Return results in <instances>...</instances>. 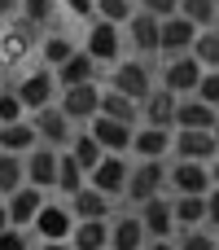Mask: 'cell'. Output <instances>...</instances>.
Wrapping results in <instances>:
<instances>
[{"label": "cell", "instance_id": "1", "mask_svg": "<svg viewBox=\"0 0 219 250\" xmlns=\"http://www.w3.org/2000/svg\"><path fill=\"white\" fill-rule=\"evenodd\" d=\"M13 92H18V101L26 105V114H35V110H44V105H57V75L48 70V66H35V70H22V79L13 83Z\"/></svg>", "mask_w": 219, "mask_h": 250}, {"label": "cell", "instance_id": "2", "mask_svg": "<svg viewBox=\"0 0 219 250\" xmlns=\"http://www.w3.org/2000/svg\"><path fill=\"white\" fill-rule=\"evenodd\" d=\"M83 53L97 62V66H114L123 57V31L105 18H92L88 22V35H83Z\"/></svg>", "mask_w": 219, "mask_h": 250}, {"label": "cell", "instance_id": "3", "mask_svg": "<svg viewBox=\"0 0 219 250\" xmlns=\"http://www.w3.org/2000/svg\"><path fill=\"white\" fill-rule=\"evenodd\" d=\"M57 110L70 119V123H92L101 114V83H75V88H61L57 92Z\"/></svg>", "mask_w": 219, "mask_h": 250}, {"label": "cell", "instance_id": "4", "mask_svg": "<svg viewBox=\"0 0 219 250\" xmlns=\"http://www.w3.org/2000/svg\"><path fill=\"white\" fill-rule=\"evenodd\" d=\"M162 185H167V167H162V158H140V163H132V171H127V189H123V198H132V202L140 207V202L158 198Z\"/></svg>", "mask_w": 219, "mask_h": 250}, {"label": "cell", "instance_id": "5", "mask_svg": "<svg viewBox=\"0 0 219 250\" xmlns=\"http://www.w3.org/2000/svg\"><path fill=\"white\" fill-rule=\"evenodd\" d=\"M110 88H114V92H123V97H132V101L140 105V101L154 92V75H149V66H145L140 57H132V62H114Z\"/></svg>", "mask_w": 219, "mask_h": 250}, {"label": "cell", "instance_id": "6", "mask_svg": "<svg viewBox=\"0 0 219 250\" xmlns=\"http://www.w3.org/2000/svg\"><path fill=\"white\" fill-rule=\"evenodd\" d=\"M70 229H75L70 202H53V198H44V207H40L31 233H35L40 242H70Z\"/></svg>", "mask_w": 219, "mask_h": 250}, {"label": "cell", "instance_id": "7", "mask_svg": "<svg viewBox=\"0 0 219 250\" xmlns=\"http://www.w3.org/2000/svg\"><path fill=\"white\" fill-rule=\"evenodd\" d=\"M35 26L31 22H22V18H13V22H4L0 26V57H4V66H22L26 57H35Z\"/></svg>", "mask_w": 219, "mask_h": 250}, {"label": "cell", "instance_id": "8", "mask_svg": "<svg viewBox=\"0 0 219 250\" xmlns=\"http://www.w3.org/2000/svg\"><path fill=\"white\" fill-rule=\"evenodd\" d=\"M167 185L176 189V198H206L211 193V167L180 158L176 167H167Z\"/></svg>", "mask_w": 219, "mask_h": 250}, {"label": "cell", "instance_id": "9", "mask_svg": "<svg viewBox=\"0 0 219 250\" xmlns=\"http://www.w3.org/2000/svg\"><path fill=\"white\" fill-rule=\"evenodd\" d=\"M171 149H176V158H184V163H211L219 154L211 127H180V132L171 136Z\"/></svg>", "mask_w": 219, "mask_h": 250}, {"label": "cell", "instance_id": "10", "mask_svg": "<svg viewBox=\"0 0 219 250\" xmlns=\"http://www.w3.org/2000/svg\"><path fill=\"white\" fill-rule=\"evenodd\" d=\"M198 31H202V26H193L184 13L162 18V22H158V53H167V57L189 53V48H193V40H198Z\"/></svg>", "mask_w": 219, "mask_h": 250}, {"label": "cell", "instance_id": "11", "mask_svg": "<svg viewBox=\"0 0 219 250\" xmlns=\"http://www.w3.org/2000/svg\"><path fill=\"white\" fill-rule=\"evenodd\" d=\"M31 123H35V136H40V145H53V149H66L70 145V136L79 132L57 105H44V110H35L31 114Z\"/></svg>", "mask_w": 219, "mask_h": 250}, {"label": "cell", "instance_id": "12", "mask_svg": "<svg viewBox=\"0 0 219 250\" xmlns=\"http://www.w3.org/2000/svg\"><path fill=\"white\" fill-rule=\"evenodd\" d=\"M127 171H132V163H127L123 154H105V158L88 171V185L101 189L105 198H123V189H127Z\"/></svg>", "mask_w": 219, "mask_h": 250}, {"label": "cell", "instance_id": "13", "mask_svg": "<svg viewBox=\"0 0 219 250\" xmlns=\"http://www.w3.org/2000/svg\"><path fill=\"white\" fill-rule=\"evenodd\" d=\"M202 62L193 57V53H180V57H167V66H162V88L167 92H198V83H202Z\"/></svg>", "mask_w": 219, "mask_h": 250}, {"label": "cell", "instance_id": "14", "mask_svg": "<svg viewBox=\"0 0 219 250\" xmlns=\"http://www.w3.org/2000/svg\"><path fill=\"white\" fill-rule=\"evenodd\" d=\"M57 163H61V149L35 145V149L26 154V185L40 189V193H48V189L57 185Z\"/></svg>", "mask_w": 219, "mask_h": 250}, {"label": "cell", "instance_id": "15", "mask_svg": "<svg viewBox=\"0 0 219 250\" xmlns=\"http://www.w3.org/2000/svg\"><path fill=\"white\" fill-rule=\"evenodd\" d=\"M88 132L97 136V145H101L105 154H127V149H132V136H136L132 123H119V119H105V114H97V119L88 123Z\"/></svg>", "mask_w": 219, "mask_h": 250}, {"label": "cell", "instance_id": "16", "mask_svg": "<svg viewBox=\"0 0 219 250\" xmlns=\"http://www.w3.org/2000/svg\"><path fill=\"white\" fill-rule=\"evenodd\" d=\"M140 229H145V237H171L176 233V211H171V198H149V202H140Z\"/></svg>", "mask_w": 219, "mask_h": 250}, {"label": "cell", "instance_id": "17", "mask_svg": "<svg viewBox=\"0 0 219 250\" xmlns=\"http://www.w3.org/2000/svg\"><path fill=\"white\" fill-rule=\"evenodd\" d=\"M158 22H162V18H154V13H145V9L132 13V22H127V44H132L140 57H154V53H158Z\"/></svg>", "mask_w": 219, "mask_h": 250}, {"label": "cell", "instance_id": "18", "mask_svg": "<svg viewBox=\"0 0 219 250\" xmlns=\"http://www.w3.org/2000/svg\"><path fill=\"white\" fill-rule=\"evenodd\" d=\"M4 207H9V224H13V229H31L35 215H40V207H44V193L31 189V185H22L18 193L4 198Z\"/></svg>", "mask_w": 219, "mask_h": 250}, {"label": "cell", "instance_id": "19", "mask_svg": "<svg viewBox=\"0 0 219 250\" xmlns=\"http://www.w3.org/2000/svg\"><path fill=\"white\" fill-rule=\"evenodd\" d=\"M176 92H167V88H154L145 101H140V114H145V123L149 127H176Z\"/></svg>", "mask_w": 219, "mask_h": 250}, {"label": "cell", "instance_id": "20", "mask_svg": "<svg viewBox=\"0 0 219 250\" xmlns=\"http://www.w3.org/2000/svg\"><path fill=\"white\" fill-rule=\"evenodd\" d=\"M110 207H114V198H105V193L92 189V185H83V189L70 198V215H75V220H110Z\"/></svg>", "mask_w": 219, "mask_h": 250}, {"label": "cell", "instance_id": "21", "mask_svg": "<svg viewBox=\"0 0 219 250\" xmlns=\"http://www.w3.org/2000/svg\"><path fill=\"white\" fill-rule=\"evenodd\" d=\"M35 145H40V136H35L31 114L18 119V123H0V149H4V154H31Z\"/></svg>", "mask_w": 219, "mask_h": 250}, {"label": "cell", "instance_id": "22", "mask_svg": "<svg viewBox=\"0 0 219 250\" xmlns=\"http://www.w3.org/2000/svg\"><path fill=\"white\" fill-rule=\"evenodd\" d=\"M219 110L206 105L202 97H180L176 101V127H215Z\"/></svg>", "mask_w": 219, "mask_h": 250}, {"label": "cell", "instance_id": "23", "mask_svg": "<svg viewBox=\"0 0 219 250\" xmlns=\"http://www.w3.org/2000/svg\"><path fill=\"white\" fill-rule=\"evenodd\" d=\"M70 246L75 250H105L110 246V220H75Z\"/></svg>", "mask_w": 219, "mask_h": 250}, {"label": "cell", "instance_id": "24", "mask_svg": "<svg viewBox=\"0 0 219 250\" xmlns=\"http://www.w3.org/2000/svg\"><path fill=\"white\" fill-rule=\"evenodd\" d=\"M53 75H57V88L92 83V79H97V62H92V57H88V53L79 48V53H75V57H66V62H61V66L53 70Z\"/></svg>", "mask_w": 219, "mask_h": 250}, {"label": "cell", "instance_id": "25", "mask_svg": "<svg viewBox=\"0 0 219 250\" xmlns=\"http://www.w3.org/2000/svg\"><path fill=\"white\" fill-rule=\"evenodd\" d=\"M132 149H136V158H167L171 154V127H140L136 136H132Z\"/></svg>", "mask_w": 219, "mask_h": 250}, {"label": "cell", "instance_id": "26", "mask_svg": "<svg viewBox=\"0 0 219 250\" xmlns=\"http://www.w3.org/2000/svg\"><path fill=\"white\" fill-rule=\"evenodd\" d=\"M110 250H145V229H140V215L110 220Z\"/></svg>", "mask_w": 219, "mask_h": 250}, {"label": "cell", "instance_id": "27", "mask_svg": "<svg viewBox=\"0 0 219 250\" xmlns=\"http://www.w3.org/2000/svg\"><path fill=\"white\" fill-rule=\"evenodd\" d=\"M40 57H44V66L48 70H57L66 57H75L79 48H75V40L70 35H61V31H48V35H40V48H35Z\"/></svg>", "mask_w": 219, "mask_h": 250}, {"label": "cell", "instance_id": "28", "mask_svg": "<svg viewBox=\"0 0 219 250\" xmlns=\"http://www.w3.org/2000/svg\"><path fill=\"white\" fill-rule=\"evenodd\" d=\"M101 114H105V119H119V123H132V127H136V119H140V105H136L132 97L114 92V88H101Z\"/></svg>", "mask_w": 219, "mask_h": 250}, {"label": "cell", "instance_id": "29", "mask_svg": "<svg viewBox=\"0 0 219 250\" xmlns=\"http://www.w3.org/2000/svg\"><path fill=\"white\" fill-rule=\"evenodd\" d=\"M66 154H70V158H75V163H79V167H83V171H92V167H97V163H101V158H105V149H101V145H97V136H92V132H88V127H83V132H75V136H70V145H66Z\"/></svg>", "mask_w": 219, "mask_h": 250}, {"label": "cell", "instance_id": "30", "mask_svg": "<svg viewBox=\"0 0 219 250\" xmlns=\"http://www.w3.org/2000/svg\"><path fill=\"white\" fill-rule=\"evenodd\" d=\"M26 185V154H4L0 149V198L18 193Z\"/></svg>", "mask_w": 219, "mask_h": 250}, {"label": "cell", "instance_id": "31", "mask_svg": "<svg viewBox=\"0 0 219 250\" xmlns=\"http://www.w3.org/2000/svg\"><path fill=\"white\" fill-rule=\"evenodd\" d=\"M83 185H88V171H83V167H79V163L61 149V163H57V185H53V189H57V193H66V198H75Z\"/></svg>", "mask_w": 219, "mask_h": 250}, {"label": "cell", "instance_id": "32", "mask_svg": "<svg viewBox=\"0 0 219 250\" xmlns=\"http://www.w3.org/2000/svg\"><path fill=\"white\" fill-rule=\"evenodd\" d=\"M171 211L180 229H198L206 220V198H171Z\"/></svg>", "mask_w": 219, "mask_h": 250}, {"label": "cell", "instance_id": "33", "mask_svg": "<svg viewBox=\"0 0 219 250\" xmlns=\"http://www.w3.org/2000/svg\"><path fill=\"white\" fill-rule=\"evenodd\" d=\"M198 62H202V70H219V31H198V40H193V48H189Z\"/></svg>", "mask_w": 219, "mask_h": 250}, {"label": "cell", "instance_id": "34", "mask_svg": "<svg viewBox=\"0 0 219 250\" xmlns=\"http://www.w3.org/2000/svg\"><path fill=\"white\" fill-rule=\"evenodd\" d=\"M176 13H184L193 26H202V31H206V26L215 22L219 4H215V0H180V9H176Z\"/></svg>", "mask_w": 219, "mask_h": 250}, {"label": "cell", "instance_id": "35", "mask_svg": "<svg viewBox=\"0 0 219 250\" xmlns=\"http://www.w3.org/2000/svg\"><path fill=\"white\" fill-rule=\"evenodd\" d=\"M136 13V0H97V18L114 22V26H127Z\"/></svg>", "mask_w": 219, "mask_h": 250}, {"label": "cell", "instance_id": "36", "mask_svg": "<svg viewBox=\"0 0 219 250\" xmlns=\"http://www.w3.org/2000/svg\"><path fill=\"white\" fill-rule=\"evenodd\" d=\"M18 18L31 22V26H44V22L53 18V0H22V4H18Z\"/></svg>", "mask_w": 219, "mask_h": 250}, {"label": "cell", "instance_id": "37", "mask_svg": "<svg viewBox=\"0 0 219 250\" xmlns=\"http://www.w3.org/2000/svg\"><path fill=\"white\" fill-rule=\"evenodd\" d=\"M18 119H26V105L18 101L13 88H0V123H18Z\"/></svg>", "mask_w": 219, "mask_h": 250}, {"label": "cell", "instance_id": "38", "mask_svg": "<svg viewBox=\"0 0 219 250\" xmlns=\"http://www.w3.org/2000/svg\"><path fill=\"white\" fill-rule=\"evenodd\" d=\"M0 250H35L31 246V229H4L0 233Z\"/></svg>", "mask_w": 219, "mask_h": 250}, {"label": "cell", "instance_id": "39", "mask_svg": "<svg viewBox=\"0 0 219 250\" xmlns=\"http://www.w3.org/2000/svg\"><path fill=\"white\" fill-rule=\"evenodd\" d=\"M193 97H202L206 105H215V110H219V70H206V75H202V83H198Z\"/></svg>", "mask_w": 219, "mask_h": 250}, {"label": "cell", "instance_id": "40", "mask_svg": "<svg viewBox=\"0 0 219 250\" xmlns=\"http://www.w3.org/2000/svg\"><path fill=\"white\" fill-rule=\"evenodd\" d=\"M176 250H215V237H211V233H198V229H189V233L176 242Z\"/></svg>", "mask_w": 219, "mask_h": 250}, {"label": "cell", "instance_id": "41", "mask_svg": "<svg viewBox=\"0 0 219 250\" xmlns=\"http://www.w3.org/2000/svg\"><path fill=\"white\" fill-rule=\"evenodd\" d=\"M61 4H66V13H75V18H83V22L97 18V0H61Z\"/></svg>", "mask_w": 219, "mask_h": 250}, {"label": "cell", "instance_id": "42", "mask_svg": "<svg viewBox=\"0 0 219 250\" xmlns=\"http://www.w3.org/2000/svg\"><path fill=\"white\" fill-rule=\"evenodd\" d=\"M140 9L154 13V18H171V13L180 9V0H140Z\"/></svg>", "mask_w": 219, "mask_h": 250}, {"label": "cell", "instance_id": "43", "mask_svg": "<svg viewBox=\"0 0 219 250\" xmlns=\"http://www.w3.org/2000/svg\"><path fill=\"white\" fill-rule=\"evenodd\" d=\"M206 220H211V224L219 229V185L211 189V198H206Z\"/></svg>", "mask_w": 219, "mask_h": 250}, {"label": "cell", "instance_id": "44", "mask_svg": "<svg viewBox=\"0 0 219 250\" xmlns=\"http://www.w3.org/2000/svg\"><path fill=\"white\" fill-rule=\"evenodd\" d=\"M35 250H75L70 242H35Z\"/></svg>", "mask_w": 219, "mask_h": 250}, {"label": "cell", "instance_id": "45", "mask_svg": "<svg viewBox=\"0 0 219 250\" xmlns=\"http://www.w3.org/2000/svg\"><path fill=\"white\" fill-rule=\"evenodd\" d=\"M149 250H176V242H171V237H154V242H149Z\"/></svg>", "mask_w": 219, "mask_h": 250}, {"label": "cell", "instance_id": "46", "mask_svg": "<svg viewBox=\"0 0 219 250\" xmlns=\"http://www.w3.org/2000/svg\"><path fill=\"white\" fill-rule=\"evenodd\" d=\"M4 229H13V224H9V207H4V198H0V233H4Z\"/></svg>", "mask_w": 219, "mask_h": 250}, {"label": "cell", "instance_id": "47", "mask_svg": "<svg viewBox=\"0 0 219 250\" xmlns=\"http://www.w3.org/2000/svg\"><path fill=\"white\" fill-rule=\"evenodd\" d=\"M18 4L22 0H0V13H18Z\"/></svg>", "mask_w": 219, "mask_h": 250}, {"label": "cell", "instance_id": "48", "mask_svg": "<svg viewBox=\"0 0 219 250\" xmlns=\"http://www.w3.org/2000/svg\"><path fill=\"white\" fill-rule=\"evenodd\" d=\"M211 180H215V185H219V163H215V167H211Z\"/></svg>", "mask_w": 219, "mask_h": 250}, {"label": "cell", "instance_id": "49", "mask_svg": "<svg viewBox=\"0 0 219 250\" xmlns=\"http://www.w3.org/2000/svg\"><path fill=\"white\" fill-rule=\"evenodd\" d=\"M211 132H215V145H219V119H215V127H211Z\"/></svg>", "mask_w": 219, "mask_h": 250}, {"label": "cell", "instance_id": "50", "mask_svg": "<svg viewBox=\"0 0 219 250\" xmlns=\"http://www.w3.org/2000/svg\"><path fill=\"white\" fill-rule=\"evenodd\" d=\"M0 70H4V57H0Z\"/></svg>", "mask_w": 219, "mask_h": 250}, {"label": "cell", "instance_id": "51", "mask_svg": "<svg viewBox=\"0 0 219 250\" xmlns=\"http://www.w3.org/2000/svg\"><path fill=\"white\" fill-rule=\"evenodd\" d=\"M215 4H219V0H215Z\"/></svg>", "mask_w": 219, "mask_h": 250}, {"label": "cell", "instance_id": "52", "mask_svg": "<svg viewBox=\"0 0 219 250\" xmlns=\"http://www.w3.org/2000/svg\"><path fill=\"white\" fill-rule=\"evenodd\" d=\"M105 250H110V246H105Z\"/></svg>", "mask_w": 219, "mask_h": 250}]
</instances>
